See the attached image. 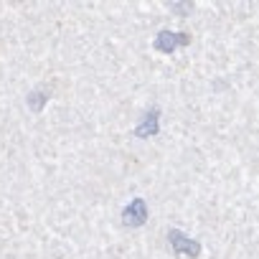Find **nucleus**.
<instances>
[{
    "label": "nucleus",
    "instance_id": "obj_1",
    "mask_svg": "<svg viewBox=\"0 0 259 259\" xmlns=\"http://www.w3.org/2000/svg\"><path fill=\"white\" fill-rule=\"evenodd\" d=\"M145 219H148V206H145L143 198H133V201H130V206L122 211V221L127 226H143Z\"/></svg>",
    "mask_w": 259,
    "mask_h": 259
},
{
    "label": "nucleus",
    "instance_id": "obj_2",
    "mask_svg": "<svg viewBox=\"0 0 259 259\" xmlns=\"http://www.w3.org/2000/svg\"><path fill=\"white\" fill-rule=\"evenodd\" d=\"M168 239H170V246H173L178 254H188V256H198V254H201L198 241H193L191 236H186V234L178 231V229H173V231L168 234Z\"/></svg>",
    "mask_w": 259,
    "mask_h": 259
},
{
    "label": "nucleus",
    "instance_id": "obj_3",
    "mask_svg": "<svg viewBox=\"0 0 259 259\" xmlns=\"http://www.w3.org/2000/svg\"><path fill=\"white\" fill-rule=\"evenodd\" d=\"M186 44H188V36L186 33H173V31H163L155 38V49L163 51V54H173L178 46H186Z\"/></svg>",
    "mask_w": 259,
    "mask_h": 259
},
{
    "label": "nucleus",
    "instance_id": "obj_4",
    "mask_svg": "<svg viewBox=\"0 0 259 259\" xmlns=\"http://www.w3.org/2000/svg\"><path fill=\"white\" fill-rule=\"evenodd\" d=\"M155 133H158V109L148 112L145 119H143V122L138 124V130H135L138 138H148V135H155Z\"/></svg>",
    "mask_w": 259,
    "mask_h": 259
},
{
    "label": "nucleus",
    "instance_id": "obj_5",
    "mask_svg": "<svg viewBox=\"0 0 259 259\" xmlns=\"http://www.w3.org/2000/svg\"><path fill=\"white\" fill-rule=\"evenodd\" d=\"M46 99H49V97H46V89H36V92L28 94V107H31L33 112H41Z\"/></svg>",
    "mask_w": 259,
    "mask_h": 259
}]
</instances>
